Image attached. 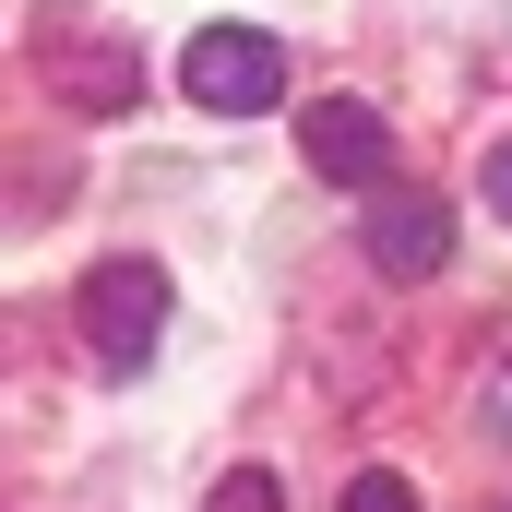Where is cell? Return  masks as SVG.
Masks as SVG:
<instances>
[{"mask_svg": "<svg viewBox=\"0 0 512 512\" xmlns=\"http://www.w3.org/2000/svg\"><path fill=\"white\" fill-rule=\"evenodd\" d=\"M24 60H36L48 108H72V120H120L131 96H143V60H131V36H120V24H96V12H72V0H36V36H24Z\"/></svg>", "mask_w": 512, "mask_h": 512, "instance_id": "1", "label": "cell"}, {"mask_svg": "<svg viewBox=\"0 0 512 512\" xmlns=\"http://www.w3.org/2000/svg\"><path fill=\"white\" fill-rule=\"evenodd\" d=\"M72 322H84V358H96L108 382H143V358H155V334H167V274H155V262H96V274L72 286Z\"/></svg>", "mask_w": 512, "mask_h": 512, "instance_id": "2", "label": "cell"}, {"mask_svg": "<svg viewBox=\"0 0 512 512\" xmlns=\"http://www.w3.org/2000/svg\"><path fill=\"white\" fill-rule=\"evenodd\" d=\"M179 96L203 108V120H251L286 96V48L262 36V24H203L191 48H179Z\"/></svg>", "mask_w": 512, "mask_h": 512, "instance_id": "3", "label": "cell"}, {"mask_svg": "<svg viewBox=\"0 0 512 512\" xmlns=\"http://www.w3.org/2000/svg\"><path fill=\"white\" fill-rule=\"evenodd\" d=\"M298 155L334 179V191H393V120L358 96H310L298 108Z\"/></svg>", "mask_w": 512, "mask_h": 512, "instance_id": "4", "label": "cell"}, {"mask_svg": "<svg viewBox=\"0 0 512 512\" xmlns=\"http://www.w3.org/2000/svg\"><path fill=\"white\" fill-rule=\"evenodd\" d=\"M358 239H370V274H393V286H429V274L453 262V203L393 179V191H370V227H358Z\"/></svg>", "mask_w": 512, "mask_h": 512, "instance_id": "5", "label": "cell"}, {"mask_svg": "<svg viewBox=\"0 0 512 512\" xmlns=\"http://www.w3.org/2000/svg\"><path fill=\"white\" fill-rule=\"evenodd\" d=\"M334 512H417V489L393 477V465H370V477H346V501Z\"/></svg>", "mask_w": 512, "mask_h": 512, "instance_id": "6", "label": "cell"}, {"mask_svg": "<svg viewBox=\"0 0 512 512\" xmlns=\"http://www.w3.org/2000/svg\"><path fill=\"white\" fill-rule=\"evenodd\" d=\"M203 512H286V489H274L262 465H239V477H227V489H215V501H203Z\"/></svg>", "mask_w": 512, "mask_h": 512, "instance_id": "7", "label": "cell"}, {"mask_svg": "<svg viewBox=\"0 0 512 512\" xmlns=\"http://www.w3.org/2000/svg\"><path fill=\"white\" fill-rule=\"evenodd\" d=\"M477 429H489V441H512V346L489 358V382H477Z\"/></svg>", "mask_w": 512, "mask_h": 512, "instance_id": "8", "label": "cell"}, {"mask_svg": "<svg viewBox=\"0 0 512 512\" xmlns=\"http://www.w3.org/2000/svg\"><path fill=\"white\" fill-rule=\"evenodd\" d=\"M489 215L512 227V143H489Z\"/></svg>", "mask_w": 512, "mask_h": 512, "instance_id": "9", "label": "cell"}, {"mask_svg": "<svg viewBox=\"0 0 512 512\" xmlns=\"http://www.w3.org/2000/svg\"><path fill=\"white\" fill-rule=\"evenodd\" d=\"M489 512H512V501H489Z\"/></svg>", "mask_w": 512, "mask_h": 512, "instance_id": "10", "label": "cell"}]
</instances>
